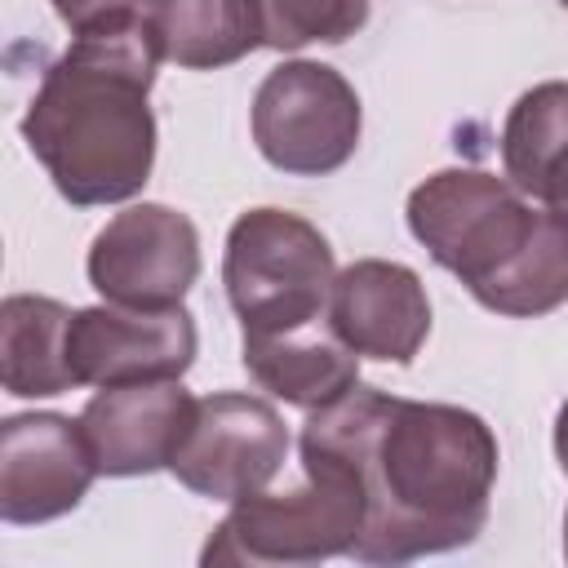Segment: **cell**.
<instances>
[{"label":"cell","instance_id":"obj_1","mask_svg":"<svg viewBox=\"0 0 568 568\" xmlns=\"http://www.w3.org/2000/svg\"><path fill=\"white\" fill-rule=\"evenodd\" d=\"M297 453L328 457L355 479L364 528L346 559L359 564H408L470 546L488 524L501 462L497 435L479 413L399 399L364 382L311 408Z\"/></svg>","mask_w":568,"mask_h":568},{"label":"cell","instance_id":"obj_2","mask_svg":"<svg viewBox=\"0 0 568 568\" xmlns=\"http://www.w3.org/2000/svg\"><path fill=\"white\" fill-rule=\"evenodd\" d=\"M155 36L146 18L71 36L22 115V142L75 209L133 200L155 169Z\"/></svg>","mask_w":568,"mask_h":568},{"label":"cell","instance_id":"obj_3","mask_svg":"<svg viewBox=\"0 0 568 568\" xmlns=\"http://www.w3.org/2000/svg\"><path fill=\"white\" fill-rule=\"evenodd\" d=\"M413 240L466 284V293L510 320H537L568 302V217L484 169H439L408 191Z\"/></svg>","mask_w":568,"mask_h":568},{"label":"cell","instance_id":"obj_4","mask_svg":"<svg viewBox=\"0 0 568 568\" xmlns=\"http://www.w3.org/2000/svg\"><path fill=\"white\" fill-rule=\"evenodd\" d=\"M306 484L293 493H253L231 501V515L213 528L200 564H248V568H297L333 555H351L364 528V497L355 479L328 457L302 453Z\"/></svg>","mask_w":568,"mask_h":568},{"label":"cell","instance_id":"obj_5","mask_svg":"<svg viewBox=\"0 0 568 568\" xmlns=\"http://www.w3.org/2000/svg\"><path fill=\"white\" fill-rule=\"evenodd\" d=\"M333 248L315 222L288 209H248L226 231L222 284L244 333L311 324L328 311Z\"/></svg>","mask_w":568,"mask_h":568},{"label":"cell","instance_id":"obj_6","mask_svg":"<svg viewBox=\"0 0 568 568\" xmlns=\"http://www.w3.org/2000/svg\"><path fill=\"white\" fill-rule=\"evenodd\" d=\"M248 124L271 169L293 178H324L355 155L364 111L359 93L337 67L293 58L266 71L253 93Z\"/></svg>","mask_w":568,"mask_h":568},{"label":"cell","instance_id":"obj_7","mask_svg":"<svg viewBox=\"0 0 568 568\" xmlns=\"http://www.w3.org/2000/svg\"><path fill=\"white\" fill-rule=\"evenodd\" d=\"M89 284L102 302L169 311L200 280V231L169 204H129L89 244Z\"/></svg>","mask_w":568,"mask_h":568},{"label":"cell","instance_id":"obj_8","mask_svg":"<svg viewBox=\"0 0 568 568\" xmlns=\"http://www.w3.org/2000/svg\"><path fill=\"white\" fill-rule=\"evenodd\" d=\"M288 457V426L271 399L244 390H217L195 404V422L178 444L169 470L182 488L240 501L262 493Z\"/></svg>","mask_w":568,"mask_h":568},{"label":"cell","instance_id":"obj_9","mask_svg":"<svg viewBox=\"0 0 568 568\" xmlns=\"http://www.w3.org/2000/svg\"><path fill=\"white\" fill-rule=\"evenodd\" d=\"M195 320L186 306L138 311V306H80L67 328V359L75 386H129L173 382L195 364Z\"/></svg>","mask_w":568,"mask_h":568},{"label":"cell","instance_id":"obj_10","mask_svg":"<svg viewBox=\"0 0 568 568\" xmlns=\"http://www.w3.org/2000/svg\"><path fill=\"white\" fill-rule=\"evenodd\" d=\"M98 462L80 430V417L62 413H9L0 422V519L4 524H49L71 515Z\"/></svg>","mask_w":568,"mask_h":568},{"label":"cell","instance_id":"obj_11","mask_svg":"<svg viewBox=\"0 0 568 568\" xmlns=\"http://www.w3.org/2000/svg\"><path fill=\"white\" fill-rule=\"evenodd\" d=\"M195 395L173 382H129L98 386V395L80 408V430L98 462V475L133 479L169 470L178 444L195 422Z\"/></svg>","mask_w":568,"mask_h":568},{"label":"cell","instance_id":"obj_12","mask_svg":"<svg viewBox=\"0 0 568 568\" xmlns=\"http://www.w3.org/2000/svg\"><path fill=\"white\" fill-rule=\"evenodd\" d=\"M328 324L359 359L413 364L430 333V297L413 266L359 257L333 275Z\"/></svg>","mask_w":568,"mask_h":568},{"label":"cell","instance_id":"obj_13","mask_svg":"<svg viewBox=\"0 0 568 568\" xmlns=\"http://www.w3.org/2000/svg\"><path fill=\"white\" fill-rule=\"evenodd\" d=\"M244 368L266 395L306 413L342 399L359 382V355L333 333L328 311L297 328L244 333Z\"/></svg>","mask_w":568,"mask_h":568},{"label":"cell","instance_id":"obj_14","mask_svg":"<svg viewBox=\"0 0 568 568\" xmlns=\"http://www.w3.org/2000/svg\"><path fill=\"white\" fill-rule=\"evenodd\" d=\"M146 27L164 62L217 71L262 49L257 0H146Z\"/></svg>","mask_w":568,"mask_h":568},{"label":"cell","instance_id":"obj_15","mask_svg":"<svg viewBox=\"0 0 568 568\" xmlns=\"http://www.w3.org/2000/svg\"><path fill=\"white\" fill-rule=\"evenodd\" d=\"M71 306L44 293H9L0 306V377L18 399H44L75 390L67 359Z\"/></svg>","mask_w":568,"mask_h":568},{"label":"cell","instance_id":"obj_16","mask_svg":"<svg viewBox=\"0 0 568 568\" xmlns=\"http://www.w3.org/2000/svg\"><path fill=\"white\" fill-rule=\"evenodd\" d=\"M568 151V80L532 84L501 124V173L532 195L541 173Z\"/></svg>","mask_w":568,"mask_h":568},{"label":"cell","instance_id":"obj_17","mask_svg":"<svg viewBox=\"0 0 568 568\" xmlns=\"http://www.w3.org/2000/svg\"><path fill=\"white\" fill-rule=\"evenodd\" d=\"M262 4V44L266 49H306L342 44L364 31L373 0H257Z\"/></svg>","mask_w":568,"mask_h":568},{"label":"cell","instance_id":"obj_18","mask_svg":"<svg viewBox=\"0 0 568 568\" xmlns=\"http://www.w3.org/2000/svg\"><path fill=\"white\" fill-rule=\"evenodd\" d=\"M53 13L71 27V36H80V31H93V27L142 18L146 0H53Z\"/></svg>","mask_w":568,"mask_h":568},{"label":"cell","instance_id":"obj_19","mask_svg":"<svg viewBox=\"0 0 568 568\" xmlns=\"http://www.w3.org/2000/svg\"><path fill=\"white\" fill-rule=\"evenodd\" d=\"M532 200L568 217V151H564V155H559V160H555V164H550V169L541 173V182H537Z\"/></svg>","mask_w":568,"mask_h":568},{"label":"cell","instance_id":"obj_20","mask_svg":"<svg viewBox=\"0 0 568 568\" xmlns=\"http://www.w3.org/2000/svg\"><path fill=\"white\" fill-rule=\"evenodd\" d=\"M555 457H559V466L568 475V399H564V408L555 417Z\"/></svg>","mask_w":568,"mask_h":568},{"label":"cell","instance_id":"obj_21","mask_svg":"<svg viewBox=\"0 0 568 568\" xmlns=\"http://www.w3.org/2000/svg\"><path fill=\"white\" fill-rule=\"evenodd\" d=\"M564 555H568V515H564Z\"/></svg>","mask_w":568,"mask_h":568},{"label":"cell","instance_id":"obj_22","mask_svg":"<svg viewBox=\"0 0 568 568\" xmlns=\"http://www.w3.org/2000/svg\"><path fill=\"white\" fill-rule=\"evenodd\" d=\"M559 4H564V9H568V0H559Z\"/></svg>","mask_w":568,"mask_h":568}]
</instances>
